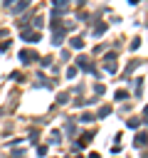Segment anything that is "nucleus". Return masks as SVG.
<instances>
[{
	"label": "nucleus",
	"instance_id": "obj_1",
	"mask_svg": "<svg viewBox=\"0 0 148 158\" xmlns=\"http://www.w3.org/2000/svg\"><path fill=\"white\" fill-rule=\"evenodd\" d=\"M72 47H77V49H81V47H84V42H81L79 37H74V40H72Z\"/></svg>",
	"mask_w": 148,
	"mask_h": 158
}]
</instances>
